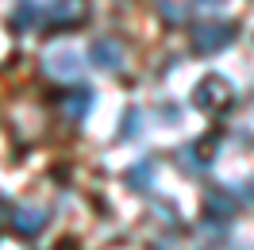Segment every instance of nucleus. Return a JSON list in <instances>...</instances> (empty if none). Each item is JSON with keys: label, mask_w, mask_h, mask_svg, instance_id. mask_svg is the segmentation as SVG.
<instances>
[{"label": "nucleus", "mask_w": 254, "mask_h": 250, "mask_svg": "<svg viewBox=\"0 0 254 250\" xmlns=\"http://www.w3.org/2000/svg\"><path fill=\"white\" fill-rule=\"evenodd\" d=\"M177 162H181V170H189V173H204L212 166V154H204V142H192V146L177 150Z\"/></svg>", "instance_id": "6e6552de"}, {"label": "nucleus", "mask_w": 254, "mask_h": 250, "mask_svg": "<svg viewBox=\"0 0 254 250\" xmlns=\"http://www.w3.org/2000/svg\"><path fill=\"white\" fill-rule=\"evenodd\" d=\"M0 204H4V200H0Z\"/></svg>", "instance_id": "2eb2a0df"}, {"label": "nucleus", "mask_w": 254, "mask_h": 250, "mask_svg": "<svg viewBox=\"0 0 254 250\" xmlns=\"http://www.w3.org/2000/svg\"><path fill=\"white\" fill-rule=\"evenodd\" d=\"M8 223H12V231H16V235L35 239V235L47 227V212H43V208H12Z\"/></svg>", "instance_id": "39448f33"}, {"label": "nucleus", "mask_w": 254, "mask_h": 250, "mask_svg": "<svg viewBox=\"0 0 254 250\" xmlns=\"http://www.w3.org/2000/svg\"><path fill=\"white\" fill-rule=\"evenodd\" d=\"M192 4H196V8H220L223 0H192Z\"/></svg>", "instance_id": "ddd939ff"}, {"label": "nucleus", "mask_w": 254, "mask_h": 250, "mask_svg": "<svg viewBox=\"0 0 254 250\" xmlns=\"http://www.w3.org/2000/svg\"><path fill=\"white\" fill-rule=\"evenodd\" d=\"M85 12H89V8H85V0H54V12H50V19H54V23H58V27H73V23H81V19H85Z\"/></svg>", "instance_id": "0eeeda50"}, {"label": "nucleus", "mask_w": 254, "mask_h": 250, "mask_svg": "<svg viewBox=\"0 0 254 250\" xmlns=\"http://www.w3.org/2000/svg\"><path fill=\"white\" fill-rule=\"evenodd\" d=\"M158 250H170V243H158Z\"/></svg>", "instance_id": "4468645a"}, {"label": "nucleus", "mask_w": 254, "mask_h": 250, "mask_svg": "<svg viewBox=\"0 0 254 250\" xmlns=\"http://www.w3.org/2000/svg\"><path fill=\"white\" fill-rule=\"evenodd\" d=\"M189 43L196 54H220L235 43V27L231 23H200V27H192Z\"/></svg>", "instance_id": "f03ea898"}, {"label": "nucleus", "mask_w": 254, "mask_h": 250, "mask_svg": "<svg viewBox=\"0 0 254 250\" xmlns=\"http://www.w3.org/2000/svg\"><path fill=\"white\" fill-rule=\"evenodd\" d=\"M89 58H93L96 69H120L124 65V47H120V39H108V35H100L93 39V47H89Z\"/></svg>", "instance_id": "20e7f679"}, {"label": "nucleus", "mask_w": 254, "mask_h": 250, "mask_svg": "<svg viewBox=\"0 0 254 250\" xmlns=\"http://www.w3.org/2000/svg\"><path fill=\"white\" fill-rule=\"evenodd\" d=\"M93 104H96V93H93V89H85V85L62 96V112H65V120H73V124H81Z\"/></svg>", "instance_id": "423d86ee"}, {"label": "nucleus", "mask_w": 254, "mask_h": 250, "mask_svg": "<svg viewBox=\"0 0 254 250\" xmlns=\"http://www.w3.org/2000/svg\"><path fill=\"white\" fill-rule=\"evenodd\" d=\"M204 208H208V216H216V219H231V212H235L231 196H220V192H208Z\"/></svg>", "instance_id": "9d476101"}, {"label": "nucleus", "mask_w": 254, "mask_h": 250, "mask_svg": "<svg viewBox=\"0 0 254 250\" xmlns=\"http://www.w3.org/2000/svg\"><path fill=\"white\" fill-rule=\"evenodd\" d=\"M43 73L58 81H77L81 77V58L73 50H50L47 58H43Z\"/></svg>", "instance_id": "7ed1b4c3"}, {"label": "nucleus", "mask_w": 254, "mask_h": 250, "mask_svg": "<svg viewBox=\"0 0 254 250\" xmlns=\"http://www.w3.org/2000/svg\"><path fill=\"white\" fill-rule=\"evenodd\" d=\"M235 96H231V85L220 77V73H208L204 81H196V89H192V104L200 112H220L227 108Z\"/></svg>", "instance_id": "f257e3e1"}, {"label": "nucleus", "mask_w": 254, "mask_h": 250, "mask_svg": "<svg viewBox=\"0 0 254 250\" xmlns=\"http://www.w3.org/2000/svg\"><path fill=\"white\" fill-rule=\"evenodd\" d=\"M139 131H143V112L127 108L124 112V127H120V139H139Z\"/></svg>", "instance_id": "9b49d317"}, {"label": "nucleus", "mask_w": 254, "mask_h": 250, "mask_svg": "<svg viewBox=\"0 0 254 250\" xmlns=\"http://www.w3.org/2000/svg\"><path fill=\"white\" fill-rule=\"evenodd\" d=\"M235 192H239V196H243L247 204H254V177H251V181H243V185H239Z\"/></svg>", "instance_id": "f8f14e48"}, {"label": "nucleus", "mask_w": 254, "mask_h": 250, "mask_svg": "<svg viewBox=\"0 0 254 250\" xmlns=\"http://www.w3.org/2000/svg\"><path fill=\"white\" fill-rule=\"evenodd\" d=\"M124 181H127L131 188H135V192H146V188L154 185V162H150V158L135 162V166H131V170L124 173Z\"/></svg>", "instance_id": "1a4fd4ad"}]
</instances>
